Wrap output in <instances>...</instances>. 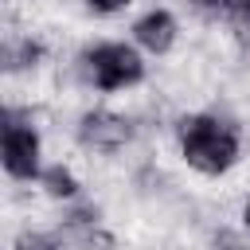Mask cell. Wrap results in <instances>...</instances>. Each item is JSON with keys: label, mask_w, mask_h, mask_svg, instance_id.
Here are the masks:
<instances>
[{"label": "cell", "mask_w": 250, "mask_h": 250, "mask_svg": "<svg viewBox=\"0 0 250 250\" xmlns=\"http://www.w3.org/2000/svg\"><path fill=\"white\" fill-rule=\"evenodd\" d=\"M246 227H250V203H246Z\"/></svg>", "instance_id": "9"}, {"label": "cell", "mask_w": 250, "mask_h": 250, "mask_svg": "<svg viewBox=\"0 0 250 250\" xmlns=\"http://www.w3.org/2000/svg\"><path fill=\"white\" fill-rule=\"evenodd\" d=\"M184 156L191 168L215 176V172H227L238 156V137L230 125L215 121V117H191L184 125Z\"/></svg>", "instance_id": "1"}, {"label": "cell", "mask_w": 250, "mask_h": 250, "mask_svg": "<svg viewBox=\"0 0 250 250\" xmlns=\"http://www.w3.org/2000/svg\"><path fill=\"white\" fill-rule=\"evenodd\" d=\"M4 168L20 180H31L39 172V137L27 125H8L4 129Z\"/></svg>", "instance_id": "3"}, {"label": "cell", "mask_w": 250, "mask_h": 250, "mask_svg": "<svg viewBox=\"0 0 250 250\" xmlns=\"http://www.w3.org/2000/svg\"><path fill=\"white\" fill-rule=\"evenodd\" d=\"M133 31H137V43L141 47H148L152 55H164L172 47V39H176V20L168 12H148V16L137 20Z\"/></svg>", "instance_id": "5"}, {"label": "cell", "mask_w": 250, "mask_h": 250, "mask_svg": "<svg viewBox=\"0 0 250 250\" xmlns=\"http://www.w3.org/2000/svg\"><path fill=\"white\" fill-rule=\"evenodd\" d=\"M20 250H55V246H51L47 238H23V242H20Z\"/></svg>", "instance_id": "8"}, {"label": "cell", "mask_w": 250, "mask_h": 250, "mask_svg": "<svg viewBox=\"0 0 250 250\" xmlns=\"http://www.w3.org/2000/svg\"><path fill=\"white\" fill-rule=\"evenodd\" d=\"M82 141L86 145H94V148H117V145H125L129 141V121L125 117H117V113H109V109H94V113H86L82 117Z\"/></svg>", "instance_id": "4"}, {"label": "cell", "mask_w": 250, "mask_h": 250, "mask_svg": "<svg viewBox=\"0 0 250 250\" xmlns=\"http://www.w3.org/2000/svg\"><path fill=\"white\" fill-rule=\"evenodd\" d=\"M86 4H90L94 12H117V8L125 4V0H86Z\"/></svg>", "instance_id": "7"}, {"label": "cell", "mask_w": 250, "mask_h": 250, "mask_svg": "<svg viewBox=\"0 0 250 250\" xmlns=\"http://www.w3.org/2000/svg\"><path fill=\"white\" fill-rule=\"evenodd\" d=\"M43 184H47L51 195H62V199H70V195L78 191V184H74V176H70L66 168H47V172H43Z\"/></svg>", "instance_id": "6"}, {"label": "cell", "mask_w": 250, "mask_h": 250, "mask_svg": "<svg viewBox=\"0 0 250 250\" xmlns=\"http://www.w3.org/2000/svg\"><path fill=\"white\" fill-rule=\"evenodd\" d=\"M90 70H94V82H98L102 90H121V86H129V82H137V78L145 74L137 51L125 47V43L94 47V51H90Z\"/></svg>", "instance_id": "2"}]
</instances>
